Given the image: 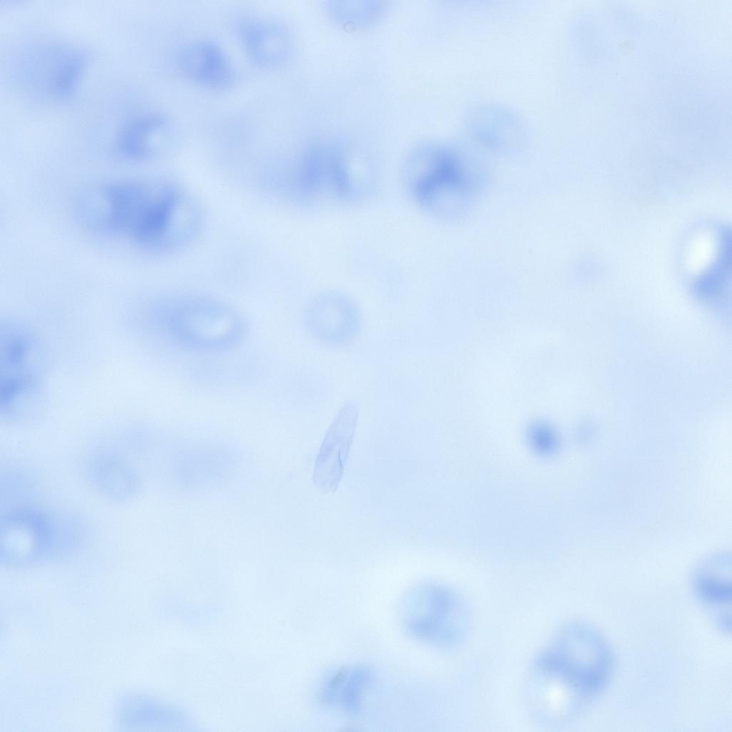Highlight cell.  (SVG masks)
Listing matches in <instances>:
<instances>
[{
	"instance_id": "cell-1",
	"label": "cell",
	"mask_w": 732,
	"mask_h": 732,
	"mask_svg": "<svg viewBox=\"0 0 732 732\" xmlns=\"http://www.w3.org/2000/svg\"><path fill=\"white\" fill-rule=\"evenodd\" d=\"M164 186V181L121 180L88 187L78 197L79 216L94 230L144 248L161 214Z\"/></svg>"
},
{
	"instance_id": "cell-2",
	"label": "cell",
	"mask_w": 732,
	"mask_h": 732,
	"mask_svg": "<svg viewBox=\"0 0 732 732\" xmlns=\"http://www.w3.org/2000/svg\"><path fill=\"white\" fill-rule=\"evenodd\" d=\"M403 179L416 201L441 219L463 214L478 197L482 179L460 152L445 146H427L415 152L404 167Z\"/></svg>"
},
{
	"instance_id": "cell-3",
	"label": "cell",
	"mask_w": 732,
	"mask_h": 732,
	"mask_svg": "<svg viewBox=\"0 0 732 732\" xmlns=\"http://www.w3.org/2000/svg\"><path fill=\"white\" fill-rule=\"evenodd\" d=\"M613 668L608 641L593 625L582 621L561 629L534 666L535 672L584 702L605 687Z\"/></svg>"
},
{
	"instance_id": "cell-4",
	"label": "cell",
	"mask_w": 732,
	"mask_h": 732,
	"mask_svg": "<svg viewBox=\"0 0 732 732\" xmlns=\"http://www.w3.org/2000/svg\"><path fill=\"white\" fill-rule=\"evenodd\" d=\"M152 321L174 343L200 352L233 347L245 333L244 320L234 309L202 297H181L162 302L153 308Z\"/></svg>"
},
{
	"instance_id": "cell-5",
	"label": "cell",
	"mask_w": 732,
	"mask_h": 732,
	"mask_svg": "<svg viewBox=\"0 0 732 732\" xmlns=\"http://www.w3.org/2000/svg\"><path fill=\"white\" fill-rule=\"evenodd\" d=\"M86 57L78 46L55 40L24 44L12 54L11 79L21 91L41 99L71 98L82 80Z\"/></svg>"
},
{
	"instance_id": "cell-6",
	"label": "cell",
	"mask_w": 732,
	"mask_h": 732,
	"mask_svg": "<svg viewBox=\"0 0 732 732\" xmlns=\"http://www.w3.org/2000/svg\"><path fill=\"white\" fill-rule=\"evenodd\" d=\"M400 615L404 629L412 638L437 646L458 643L469 626L462 600L436 584H422L409 590L401 601Z\"/></svg>"
},
{
	"instance_id": "cell-7",
	"label": "cell",
	"mask_w": 732,
	"mask_h": 732,
	"mask_svg": "<svg viewBox=\"0 0 732 732\" xmlns=\"http://www.w3.org/2000/svg\"><path fill=\"white\" fill-rule=\"evenodd\" d=\"M39 347L24 326L1 325V411L6 419L23 416L36 400L41 382Z\"/></svg>"
},
{
	"instance_id": "cell-8",
	"label": "cell",
	"mask_w": 732,
	"mask_h": 732,
	"mask_svg": "<svg viewBox=\"0 0 732 732\" xmlns=\"http://www.w3.org/2000/svg\"><path fill=\"white\" fill-rule=\"evenodd\" d=\"M55 528L50 519L31 508L7 511L1 518V560L6 565L32 563L54 545Z\"/></svg>"
},
{
	"instance_id": "cell-9",
	"label": "cell",
	"mask_w": 732,
	"mask_h": 732,
	"mask_svg": "<svg viewBox=\"0 0 732 732\" xmlns=\"http://www.w3.org/2000/svg\"><path fill=\"white\" fill-rule=\"evenodd\" d=\"M304 316L311 336L326 345H347L360 330L358 307L347 296L337 292L314 297L307 304Z\"/></svg>"
},
{
	"instance_id": "cell-10",
	"label": "cell",
	"mask_w": 732,
	"mask_h": 732,
	"mask_svg": "<svg viewBox=\"0 0 732 732\" xmlns=\"http://www.w3.org/2000/svg\"><path fill=\"white\" fill-rule=\"evenodd\" d=\"M172 134V125L165 116L156 112L139 114L125 121L118 129L114 151L127 161L148 160L167 145Z\"/></svg>"
},
{
	"instance_id": "cell-11",
	"label": "cell",
	"mask_w": 732,
	"mask_h": 732,
	"mask_svg": "<svg viewBox=\"0 0 732 732\" xmlns=\"http://www.w3.org/2000/svg\"><path fill=\"white\" fill-rule=\"evenodd\" d=\"M177 63L187 79L207 88L225 89L234 79L229 57L219 44L211 40L187 44L181 49Z\"/></svg>"
},
{
	"instance_id": "cell-12",
	"label": "cell",
	"mask_w": 732,
	"mask_h": 732,
	"mask_svg": "<svg viewBox=\"0 0 732 732\" xmlns=\"http://www.w3.org/2000/svg\"><path fill=\"white\" fill-rule=\"evenodd\" d=\"M239 36L248 56L262 66L282 64L292 52L290 33L284 25L272 20L246 19L239 26Z\"/></svg>"
},
{
	"instance_id": "cell-13",
	"label": "cell",
	"mask_w": 732,
	"mask_h": 732,
	"mask_svg": "<svg viewBox=\"0 0 732 732\" xmlns=\"http://www.w3.org/2000/svg\"><path fill=\"white\" fill-rule=\"evenodd\" d=\"M467 125L479 142L499 151L516 149L525 137L523 124L515 114L498 105L474 107L468 114Z\"/></svg>"
},
{
	"instance_id": "cell-14",
	"label": "cell",
	"mask_w": 732,
	"mask_h": 732,
	"mask_svg": "<svg viewBox=\"0 0 732 732\" xmlns=\"http://www.w3.org/2000/svg\"><path fill=\"white\" fill-rule=\"evenodd\" d=\"M693 586L698 599L713 611L719 629L725 633L730 632V557L726 554H718L709 558L696 573Z\"/></svg>"
},
{
	"instance_id": "cell-15",
	"label": "cell",
	"mask_w": 732,
	"mask_h": 732,
	"mask_svg": "<svg viewBox=\"0 0 732 732\" xmlns=\"http://www.w3.org/2000/svg\"><path fill=\"white\" fill-rule=\"evenodd\" d=\"M371 683L372 673L366 666H342L325 680L320 690V701L345 713L357 715L362 708Z\"/></svg>"
},
{
	"instance_id": "cell-16",
	"label": "cell",
	"mask_w": 732,
	"mask_h": 732,
	"mask_svg": "<svg viewBox=\"0 0 732 732\" xmlns=\"http://www.w3.org/2000/svg\"><path fill=\"white\" fill-rule=\"evenodd\" d=\"M92 481L104 495L117 500L130 496L136 489L137 480L134 472L119 458L113 455H100L91 464Z\"/></svg>"
},
{
	"instance_id": "cell-17",
	"label": "cell",
	"mask_w": 732,
	"mask_h": 732,
	"mask_svg": "<svg viewBox=\"0 0 732 732\" xmlns=\"http://www.w3.org/2000/svg\"><path fill=\"white\" fill-rule=\"evenodd\" d=\"M731 285V235L724 230L721 234L716 258L711 266L697 279L695 292L706 302H723L730 291Z\"/></svg>"
},
{
	"instance_id": "cell-18",
	"label": "cell",
	"mask_w": 732,
	"mask_h": 732,
	"mask_svg": "<svg viewBox=\"0 0 732 732\" xmlns=\"http://www.w3.org/2000/svg\"><path fill=\"white\" fill-rule=\"evenodd\" d=\"M382 1H329L326 6L330 17L346 28L362 29L376 22L385 11Z\"/></svg>"
}]
</instances>
